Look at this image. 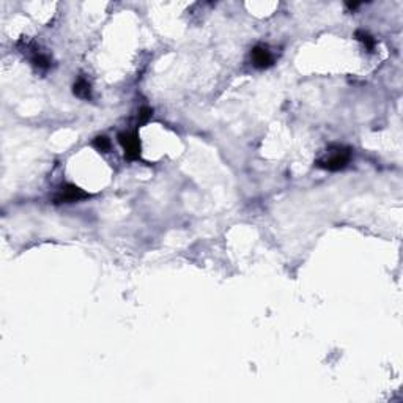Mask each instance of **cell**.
I'll use <instances>...</instances> for the list:
<instances>
[{"mask_svg": "<svg viewBox=\"0 0 403 403\" xmlns=\"http://www.w3.org/2000/svg\"><path fill=\"white\" fill-rule=\"evenodd\" d=\"M251 60H252V65L258 69L270 68L274 62L273 54L265 46H255L251 52Z\"/></svg>", "mask_w": 403, "mask_h": 403, "instance_id": "4", "label": "cell"}, {"mask_svg": "<svg viewBox=\"0 0 403 403\" xmlns=\"http://www.w3.org/2000/svg\"><path fill=\"white\" fill-rule=\"evenodd\" d=\"M151 115H153V109L148 107V106H144V107H140L139 109V123L140 125H144L146 123L150 118H151Z\"/></svg>", "mask_w": 403, "mask_h": 403, "instance_id": "9", "label": "cell"}, {"mask_svg": "<svg viewBox=\"0 0 403 403\" xmlns=\"http://www.w3.org/2000/svg\"><path fill=\"white\" fill-rule=\"evenodd\" d=\"M117 139L118 144L123 146L126 159L134 161V159L140 158V140L136 132H120Z\"/></svg>", "mask_w": 403, "mask_h": 403, "instance_id": "2", "label": "cell"}, {"mask_svg": "<svg viewBox=\"0 0 403 403\" xmlns=\"http://www.w3.org/2000/svg\"><path fill=\"white\" fill-rule=\"evenodd\" d=\"M87 197H90V194L85 193V191L81 189L79 186H76V184H65V186H62L59 193H57L54 200H55V203H71V202L84 200Z\"/></svg>", "mask_w": 403, "mask_h": 403, "instance_id": "3", "label": "cell"}, {"mask_svg": "<svg viewBox=\"0 0 403 403\" xmlns=\"http://www.w3.org/2000/svg\"><path fill=\"white\" fill-rule=\"evenodd\" d=\"M351 161V150L343 148V146H336L332 148L331 153H328L324 158L318 159L317 165L324 170L329 172H337L347 167V164Z\"/></svg>", "mask_w": 403, "mask_h": 403, "instance_id": "1", "label": "cell"}, {"mask_svg": "<svg viewBox=\"0 0 403 403\" xmlns=\"http://www.w3.org/2000/svg\"><path fill=\"white\" fill-rule=\"evenodd\" d=\"M355 36H356L357 41H361L364 46H366V49H369V50H373L375 49L376 41H375V38L369 33V32H366V30H356Z\"/></svg>", "mask_w": 403, "mask_h": 403, "instance_id": "6", "label": "cell"}, {"mask_svg": "<svg viewBox=\"0 0 403 403\" xmlns=\"http://www.w3.org/2000/svg\"><path fill=\"white\" fill-rule=\"evenodd\" d=\"M347 6L350 10H355V8H357V6H359V3H347Z\"/></svg>", "mask_w": 403, "mask_h": 403, "instance_id": "10", "label": "cell"}, {"mask_svg": "<svg viewBox=\"0 0 403 403\" xmlns=\"http://www.w3.org/2000/svg\"><path fill=\"white\" fill-rule=\"evenodd\" d=\"M73 93L81 99H90L92 98V87L84 78H79L73 85Z\"/></svg>", "mask_w": 403, "mask_h": 403, "instance_id": "5", "label": "cell"}, {"mask_svg": "<svg viewBox=\"0 0 403 403\" xmlns=\"http://www.w3.org/2000/svg\"><path fill=\"white\" fill-rule=\"evenodd\" d=\"M33 63L38 66V68H41V69H48L50 66V60H49V57L48 55H44L41 52H35L33 55Z\"/></svg>", "mask_w": 403, "mask_h": 403, "instance_id": "8", "label": "cell"}, {"mask_svg": "<svg viewBox=\"0 0 403 403\" xmlns=\"http://www.w3.org/2000/svg\"><path fill=\"white\" fill-rule=\"evenodd\" d=\"M92 145H93L98 151H101V153H107L109 150H111V140H109L106 136H98V137L92 142Z\"/></svg>", "mask_w": 403, "mask_h": 403, "instance_id": "7", "label": "cell"}]
</instances>
